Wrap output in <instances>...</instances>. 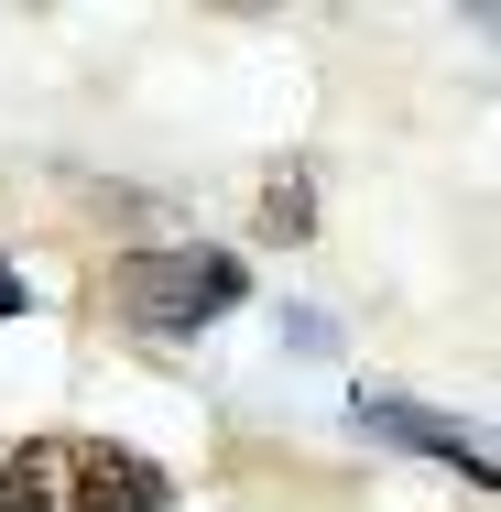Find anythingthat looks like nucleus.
Returning a JSON list of instances; mask_svg holds the SVG:
<instances>
[{
    "instance_id": "1",
    "label": "nucleus",
    "mask_w": 501,
    "mask_h": 512,
    "mask_svg": "<svg viewBox=\"0 0 501 512\" xmlns=\"http://www.w3.org/2000/svg\"><path fill=\"white\" fill-rule=\"evenodd\" d=\"M0 512H164V469L109 436H33L0 469Z\"/></svg>"
},
{
    "instance_id": "4",
    "label": "nucleus",
    "mask_w": 501,
    "mask_h": 512,
    "mask_svg": "<svg viewBox=\"0 0 501 512\" xmlns=\"http://www.w3.org/2000/svg\"><path fill=\"white\" fill-rule=\"evenodd\" d=\"M22 306H33V295H22V273L0 262V316H22Z\"/></svg>"
},
{
    "instance_id": "3",
    "label": "nucleus",
    "mask_w": 501,
    "mask_h": 512,
    "mask_svg": "<svg viewBox=\"0 0 501 512\" xmlns=\"http://www.w3.org/2000/svg\"><path fill=\"white\" fill-rule=\"evenodd\" d=\"M360 425H371V436H393V447H425V458H447L458 480H491V447H480V436H458L447 414L403 404V393H360Z\"/></svg>"
},
{
    "instance_id": "2",
    "label": "nucleus",
    "mask_w": 501,
    "mask_h": 512,
    "mask_svg": "<svg viewBox=\"0 0 501 512\" xmlns=\"http://www.w3.org/2000/svg\"><path fill=\"white\" fill-rule=\"evenodd\" d=\"M240 295H251V273L229 251H131V262H109V306L131 316V327H153V338L218 327Z\"/></svg>"
}]
</instances>
